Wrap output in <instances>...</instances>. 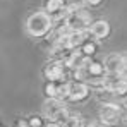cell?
<instances>
[{
    "label": "cell",
    "instance_id": "obj_1",
    "mask_svg": "<svg viewBox=\"0 0 127 127\" xmlns=\"http://www.w3.org/2000/svg\"><path fill=\"white\" fill-rule=\"evenodd\" d=\"M50 29H52V17L43 10L31 14L26 21V31L34 38H41L45 34H48Z\"/></svg>",
    "mask_w": 127,
    "mask_h": 127
},
{
    "label": "cell",
    "instance_id": "obj_2",
    "mask_svg": "<svg viewBox=\"0 0 127 127\" xmlns=\"http://www.w3.org/2000/svg\"><path fill=\"white\" fill-rule=\"evenodd\" d=\"M91 24V14L84 9H70L65 16V28L70 31L84 33L88 26Z\"/></svg>",
    "mask_w": 127,
    "mask_h": 127
},
{
    "label": "cell",
    "instance_id": "obj_3",
    "mask_svg": "<svg viewBox=\"0 0 127 127\" xmlns=\"http://www.w3.org/2000/svg\"><path fill=\"white\" fill-rule=\"evenodd\" d=\"M43 113H45V117H46L48 120L57 122V120H60L62 117H65V106H64V103L60 100L50 98V100L43 105Z\"/></svg>",
    "mask_w": 127,
    "mask_h": 127
},
{
    "label": "cell",
    "instance_id": "obj_4",
    "mask_svg": "<svg viewBox=\"0 0 127 127\" xmlns=\"http://www.w3.org/2000/svg\"><path fill=\"white\" fill-rule=\"evenodd\" d=\"M103 69L108 74L126 72V57L120 55V53H108L103 60Z\"/></svg>",
    "mask_w": 127,
    "mask_h": 127
},
{
    "label": "cell",
    "instance_id": "obj_5",
    "mask_svg": "<svg viewBox=\"0 0 127 127\" xmlns=\"http://www.w3.org/2000/svg\"><path fill=\"white\" fill-rule=\"evenodd\" d=\"M120 106L119 105H112V103H106V105L101 106L100 110V120L105 124V126H115L120 119Z\"/></svg>",
    "mask_w": 127,
    "mask_h": 127
},
{
    "label": "cell",
    "instance_id": "obj_6",
    "mask_svg": "<svg viewBox=\"0 0 127 127\" xmlns=\"http://www.w3.org/2000/svg\"><path fill=\"white\" fill-rule=\"evenodd\" d=\"M45 77H46L50 83L64 81V77H65V72H64V62H60V60L50 62L46 67H45Z\"/></svg>",
    "mask_w": 127,
    "mask_h": 127
},
{
    "label": "cell",
    "instance_id": "obj_7",
    "mask_svg": "<svg viewBox=\"0 0 127 127\" xmlns=\"http://www.w3.org/2000/svg\"><path fill=\"white\" fill-rule=\"evenodd\" d=\"M89 95V88L86 83H70V91H69V100L70 101H83Z\"/></svg>",
    "mask_w": 127,
    "mask_h": 127
},
{
    "label": "cell",
    "instance_id": "obj_8",
    "mask_svg": "<svg viewBox=\"0 0 127 127\" xmlns=\"http://www.w3.org/2000/svg\"><path fill=\"white\" fill-rule=\"evenodd\" d=\"M88 29H89V33L96 38V40H101V38H106L108 34H110V24L103 19H100V21H95L91 22L89 26H88Z\"/></svg>",
    "mask_w": 127,
    "mask_h": 127
},
{
    "label": "cell",
    "instance_id": "obj_9",
    "mask_svg": "<svg viewBox=\"0 0 127 127\" xmlns=\"http://www.w3.org/2000/svg\"><path fill=\"white\" fill-rule=\"evenodd\" d=\"M45 12L52 17V16H59V12H64V0H48L45 5Z\"/></svg>",
    "mask_w": 127,
    "mask_h": 127
},
{
    "label": "cell",
    "instance_id": "obj_10",
    "mask_svg": "<svg viewBox=\"0 0 127 127\" xmlns=\"http://www.w3.org/2000/svg\"><path fill=\"white\" fill-rule=\"evenodd\" d=\"M69 91H70V83H60V84H55V98L57 100H65L69 98Z\"/></svg>",
    "mask_w": 127,
    "mask_h": 127
},
{
    "label": "cell",
    "instance_id": "obj_11",
    "mask_svg": "<svg viewBox=\"0 0 127 127\" xmlns=\"http://www.w3.org/2000/svg\"><path fill=\"white\" fill-rule=\"evenodd\" d=\"M45 91H46V96L55 98V83H48L46 88H45Z\"/></svg>",
    "mask_w": 127,
    "mask_h": 127
},
{
    "label": "cell",
    "instance_id": "obj_12",
    "mask_svg": "<svg viewBox=\"0 0 127 127\" xmlns=\"http://www.w3.org/2000/svg\"><path fill=\"white\" fill-rule=\"evenodd\" d=\"M95 52V46L93 45H84V48H83V53L84 55H89V53H93Z\"/></svg>",
    "mask_w": 127,
    "mask_h": 127
},
{
    "label": "cell",
    "instance_id": "obj_13",
    "mask_svg": "<svg viewBox=\"0 0 127 127\" xmlns=\"http://www.w3.org/2000/svg\"><path fill=\"white\" fill-rule=\"evenodd\" d=\"M86 3H88V5H91V7H93V5H98V3H101V0H84Z\"/></svg>",
    "mask_w": 127,
    "mask_h": 127
},
{
    "label": "cell",
    "instance_id": "obj_14",
    "mask_svg": "<svg viewBox=\"0 0 127 127\" xmlns=\"http://www.w3.org/2000/svg\"><path fill=\"white\" fill-rule=\"evenodd\" d=\"M105 127H113V126H105Z\"/></svg>",
    "mask_w": 127,
    "mask_h": 127
}]
</instances>
